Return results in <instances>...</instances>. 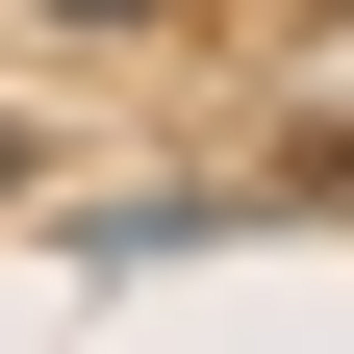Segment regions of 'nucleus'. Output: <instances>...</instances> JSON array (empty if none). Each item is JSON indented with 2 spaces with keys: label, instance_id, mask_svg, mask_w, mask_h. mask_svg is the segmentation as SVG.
I'll return each instance as SVG.
<instances>
[{
  "label": "nucleus",
  "instance_id": "f257e3e1",
  "mask_svg": "<svg viewBox=\"0 0 354 354\" xmlns=\"http://www.w3.org/2000/svg\"><path fill=\"white\" fill-rule=\"evenodd\" d=\"M76 26H127V0H76Z\"/></svg>",
  "mask_w": 354,
  "mask_h": 354
}]
</instances>
